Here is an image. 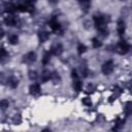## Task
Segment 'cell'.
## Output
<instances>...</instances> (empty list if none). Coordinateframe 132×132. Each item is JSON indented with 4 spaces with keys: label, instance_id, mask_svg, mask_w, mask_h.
<instances>
[{
    "label": "cell",
    "instance_id": "cell-27",
    "mask_svg": "<svg viewBox=\"0 0 132 132\" xmlns=\"http://www.w3.org/2000/svg\"><path fill=\"white\" fill-rule=\"evenodd\" d=\"M94 90H95V87H94L93 85H89V86H88V89H87V92L90 93V92H93Z\"/></svg>",
    "mask_w": 132,
    "mask_h": 132
},
{
    "label": "cell",
    "instance_id": "cell-11",
    "mask_svg": "<svg viewBox=\"0 0 132 132\" xmlns=\"http://www.w3.org/2000/svg\"><path fill=\"white\" fill-rule=\"evenodd\" d=\"M96 28H97L98 32L100 33V35H102V36H104V37L108 35V29H107L106 25H100V26H96Z\"/></svg>",
    "mask_w": 132,
    "mask_h": 132
},
{
    "label": "cell",
    "instance_id": "cell-16",
    "mask_svg": "<svg viewBox=\"0 0 132 132\" xmlns=\"http://www.w3.org/2000/svg\"><path fill=\"white\" fill-rule=\"evenodd\" d=\"M51 56H52L51 52H47V53H45V54L43 55V58H42V64H43V65H46V64L50 63Z\"/></svg>",
    "mask_w": 132,
    "mask_h": 132
},
{
    "label": "cell",
    "instance_id": "cell-24",
    "mask_svg": "<svg viewBox=\"0 0 132 132\" xmlns=\"http://www.w3.org/2000/svg\"><path fill=\"white\" fill-rule=\"evenodd\" d=\"M7 57H8V54L6 53L5 48H4V47H2V48H1V60H2V61H4V60H5V58H7Z\"/></svg>",
    "mask_w": 132,
    "mask_h": 132
},
{
    "label": "cell",
    "instance_id": "cell-4",
    "mask_svg": "<svg viewBox=\"0 0 132 132\" xmlns=\"http://www.w3.org/2000/svg\"><path fill=\"white\" fill-rule=\"evenodd\" d=\"M4 23L6 26H9V27H14L19 24V20L13 16V15H7L5 19H4Z\"/></svg>",
    "mask_w": 132,
    "mask_h": 132
},
{
    "label": "cell",
    "instance_id": "cell-8",
    "mask_svg": "<svg viewBox=\"0 0 132 132\" xmlns=\"http://www.w3.org/2000/svg\"><path fill=\"white\" fill-rule=\"evenodd\" d=\"M29 91H30V94L31 95H38L40 93V86L38 84H32L30 87H29Z\"/></svg>",
    "mask_w": 132,
    "mask_h": 132
},
{
    "label": "cell",
    "instance_id": "cell-6",
    "mask_svg": "<svg viewBox=\"0 0 132 132\" xmlns=\"http://www.w3.org/2000/svg\"><path fill=\"white\" fill-rule=\"evenodd\" d=\"M36 58H37V56H36V53H34V52H29V53H27L24 56V60L27 63H33V62H35L36 61Z\"/></svg>",
    "mask_w": 132,
    "mask_h": 132
},
{
    "label": "cell",
    "instance_id": "cell-13",
    "mask_svg": "<svg viewBox=\"0 0 132 132\" xmlns=\"http://www.w3.org/2000/svg\"><path fill=\"white\" fill-rule=\"evenodd\" d=\"M50 27H51V29H52L53 31H58V30H60L61 25L59 24V22H58L56 19H53V20L50 22Z\"/></svg>",
    "mask_w": 132,
    "mask_h": 132
},
{
    "label": "cell",
    "instance_id": "cell-1",
    "mask_svg": "<svg viewBox=\"0 0 132 132\" xmlns=\"http://www.w3.org/2000/svg\"><path fill=\"white\" fill-rule=\"evenodd\" d=\"M130 50H131V45L125 40H121L114 46V52H117L120 55H126L127 53L130 52Z\"/></svg>",
    "mask_w": 132,
    "mask_h": 132
},
{
    "label": "cell",
    "instance_id": "cell-15",
    "mask_svg": "<svg viewBox=\"0 0 132 132\" xmlns=\"http://www.w3.org/2000/svg\"><path fill=\"white\" fill-rule=\"evenodd\" d=\"M8 41H9L10 44L15 45V44L19 42V37H18L15 34H11V35H9V37H8Z\"/></svg>",
    "mask_w": 132,
    "mask_h": 132
},
{
    "label": "cell",
    "instance_id": "cell-29",
    "mask_svg": "<svg viewBox=\"0 0 132 132\" xmlns=\"http://www.w3.org/2000/svg\"><path fill=\"white\" fill-rule=\"evenodd\" d=\"M120 1H126V0H120Z\"/></svg>",
    "mask_w": 132,
    "mask_h": 132
},
{
    "label": "cell",
    "instance_id": "cell-19",
    "mask_svg": "<svg viewBox=\"0 0 132 132\" xmlns=\"http://www.w3.org/2000/svg\"><path fill=\"white\" fill-rule=\"evenodd\" d=\"M124 123H125V121H124V120L118 119V120H117V122H116V126L112 128V130H118V129H121V128H122V126L124 125Z\"/></svg>",
    "mask_w": 132,
    "mask_h": 132
},
{
    "label": "cell",
    "instance_id": "cell-7",
    "mask_svg": "<svg viewBox=\"0 0 132 132\" xmlns=\"http://www.w3.org/2000/svg\"><path fill=\"white\" fill-rule=\"evenodd\" d=\"M117 30H118V33H119V35H123V34L125 33V30H126V25H125V22H124V20L120 19V20L118 21Z\"/></svg>",
    "mask_w": 132,
    "mask_h": 132
},
{
    "label": "cell",
    "instance_id": "cell-22",
    "mask_svg": "<svg viewBox=\"0 0 132 132\" xmlns=\"http://www.w3.org/2000/svg\"><path fill=\"white\" fill-rule=\"evenodd\" d=\"M0 106H1V109H2V110H5V109L9 106V102H8L6 99H2V100H1V103H0Z\"/></svg>",
    "mask_w": 132,
    "mask_h": 132
},
{
    "label": "cell",
    "instance_id": "cell-25",
    "mask_svg": "<svg viewBox=\"0 0 132 132\" xmlns=\"http://www.w3.org/2000/svg\"><path fill=\"white\" fill-rule=\"evenodd\" d=\"M29 77H30V79H36L37 78V73H36V71H30L29 72Z\"/></svg>",
    "mask_w": 132,
    "mask_h": 132
},
{
    "label": "cell",
    "instance_id": "cell-17",
    "mask_svg": "<svg viewBox=\"0 0 132 132\" xmlns=\"http://www.w3.org/2000/svg\"><path fill=\"white\" fill-rule=\"evenodd\" d=\"M126 114H132V102H127L124 108Z\"/></svg>",
    "mask_w": 132,
    "mask_h": 132
},
{
    "label": "cell",
    "instance_id": "cell-2",
    "mask_svg": "<svg viewBox=\"0 0 132 132\" xmlns=\"http://www.w3.org/2000/svg\"><path fill=\"white\" fill-rule=\"evenodd\" d=\"M114 69V64L111 60L106 61L105 63H103V65L101 66V71L104 75H109Z\"/></svg>",
    "mask_w": 132,
    "mask_h": 132
},
{
    "label": "cell",
    "instance_id": "cell-20",
    "mask_svg": "<svg viewBox=\"0 0 132 132\" xmlns=\"http://www.w3.org/2000/svg\"><path fill=\"white\" fill-rule=\"evenodd\" d=\"M92 45H93V47H95V48H99V47L102 45V43H101V41H100L98 38H93V39H92Z\"/></svg>",
    "mask_w": 132,
    "mask_h": 132
},
{
    "label": "cell",
    "instance_id": "cell-9",
    "mask_svg": "<svg viewBox=\"0 0 132 132\" xmlns=\"http://www.w3.org/2000/svg\"><path fill=\"white\" fill-rule=\"evenodd\" d=\"M7 85L11 88V89H15L19 86V80L14 77V76H10L7 78Z\"/></svg>",
    "mask_w": 132,
    "mask_h": 132
},
{
    "label": "cell",
    "instance_id": "cell-10",
    "mask_svg": "<svg viewBox=\"0 0 132 132\" xmlns=\"http://www.w3.org/2000/svg\"><path fill=\"white\" fill-rule=\"evenodd\" d=\"M40 77H41V81L46 82V81H48L50 79H52V72L48 71V70H43Z\"/></svg>",
    "mask_w": 132,
    "mask_h": 132
},
{
    "label": "cell",
    "instance_id": "cell-23",
    "mask_svg": "<svg viewBox=\"0 0 132 132\" xmlns=\"http://www.w3.org/2000/svg\"><path fill=\"white\" fill-rule=\"evenodd\" d=\"M81 103L86 106H91L92 105V100L89 98V97H85L81 99Z\"/></svg>",
    "mask_w": 132,
    "mask_h": 132
},
{
    "label": "cell",
    "instance_id": "cell-5",
    "mask_svg": "<svg viewBox=\"0 0 132 132\" xmlns=\"http://www.w3.org/2000/svg\"><path fill=\"white\" fill-rule=\"evenodd\" d=\"M50 52H51V54L54 55V56H60V55H62V53H63V46H62L61 43H57V44H55V45H53V46L51 47Z\"/></svg>",
    "mask_w": 132,
    "mask_h": 132
},
{
    "label": "cell",
    "instance_id": "cell-14",
    "mask_svg": "<svg viewBox=\"0 0 132 132\" xmlns=\"http://www.w3.org/2000/svg\"><path fill=\"white\" fill-rule=\"evenodd\" d=\"M48 33L46 31H40L38 33V39L40 40V42H45L48 39Z\"/></svg>",
    "mask_w": 132,
    "mask_h": 132
},
{
    "label": "cell",
    "instance_id": "cell-26",
    "mask_svg": "<svg viewBox=\"0 0 132 132\" xmlns=\"http://www.w3.org/2000/svg\"><path fill=\"white\" fill-rule=\"evenodd\" d=\"M71 77H72L73 79H76V78H78V74H77L76 70H72V71H71Z\"/></svg>",
    "mask_w": 132,
    "mask_h": 132
},
{
    "label": "cell",
    "instance_id": "cell-12",
    "mask_svg": "<svg viewBox=\"0 0 132 132\" xmlns=\"http://www.w3.org/2000/svg\"><path fill=\"white\" fill-rule=\"evenodd\" d=\"M72 87H73V89H74L75 92H80L81 89H82V82H81L78 78L73 79V85H72Z\"/></svg>",
    "mask_w": 132,
    "mask_h": 132
},
{
    "label": "cell",
    "instance_id": "cell-28",
    "mask_svg": "<svg viewBox=\"0 0 132 132\" xmlns=\"http://www.w3.org/2000/svg\"><path fill=\"white\" fill-rule=\"evenodd\" d=\"M128 89H129V91H130V93L132 94V79L128 82Z\"/></svg>",
    "mask_w": 132,
    "mask_h": 132
},
{
    "label": "cell",
    "instance_id": "cell-18",
    "mask_svg": "<svg viewBox=\"0 0 132 132\" xmlns=\"http://www.w3.org/2000/svg\"><path fill=\"white\" fill-rule=\"evenodd\" d=\"M51 80H53L55 84H57L58 81H60V80H61V77H60L59 73H58V72H56V71L52 72V79H51Z\"/></svg>",
    "mask_w": 132,
    "mask_h": 132
},
{
    "label": "cell",
    "instance_id": "cell-21",
    "mask_svg": "<svg viewBox=\"0 0 132 132\" xmlns=\"http://www.w3.org/2000/svg\"><path fill=\"white\" fill-rule=\"evenodd\" d=\"M87 51V46L85 45V44H78V46H77V53L79 54V55H82L85 52Z\"/></svg>",
    "mask_w": 132,
    "mask_h": 132
},
{
    "label": "cell",
    "instance_id": "cell-3",
    "mask_svg": "<svg viewBox=\"0 0 132 132\" xmlns=\"http://www.w3.org/2000/svg\"><path fill=\"white\" fill-rule=\"evenodd\" d=\"M94 22H95L96 26L106 25V23L109 22V16L108 15H103V14H95L94 15Z\"/></svg>",
    "mask_w": 132,
    "mask_h": 132
}]
</instances>
